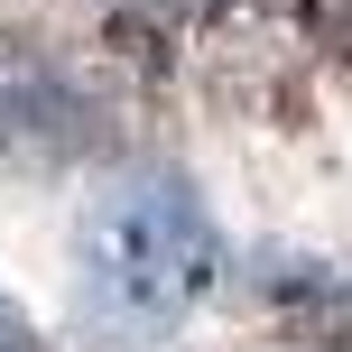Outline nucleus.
Masks as SVG:
<instances>
[{"label":"nucleus","mask_w":352,"mask_h":352,"mask_svg":"<svg viewBox=\"0 0 352 352\" xmlns=\"http://www.w3.org/2000/svg\"><path fill=\"white\" fill-rule=\"evenodd\" d=\"M223 278V232L176 167H121L74 223V316L102 352H167Z\"/></svg>","instance_id":"nucleus-1"},{"label":"nucleus","mask_w":352,"mask_h":352,"mask_svg":"<svg viewBox=\"0 0 352 352\" xmlns=\"http://www.w3.org/2000/svg\"><path fill=\"white\" fill-rule=\"evenodd\" d=\"M111 140H121L111 102L65 56H47L37 37H0V158L10 167H84L111 158Z\"/></svg>","instance_id":"nucleus-2"},{"label":"nucleus","mask_w":352,"mask_h":352,"mask_svg":"<svg viewBox=\"0 0 352 352\" xmlns=\"http://www.w3.org/2000/svg\"><path fill=\"white\" fill-rule=\"evenodd\" d=\"M260 297H269V316L287 324V343H306V352H352V278H343V269L278 250V260L260 269Z\"/></svg>","instance_id":"nucleus-3"},{"label":"nucleus","mask_w":352,"mask_h":352,"mask_svg":"<svg viewBox=\"0 0 352 352\" xmlns=\"http://www.w3.org/2000/svg\"><path fill=\"white\" fill-rule=\"evenodd\" d=\"M0 352H47V343H37V324H28V316H19V306H10V297H0Z\"/></svg>","instance_id":"nucleus-4"},{"label":"nucleus","mask_w":352,"mask_h":352,"mask_svg":"<svg viewBox=\"0 0 352 352\" xmlns=\"http://www.w3.org/2000/svg\"><path fill=\"white\" fill-rule=\"evenodd\" d=\"M269 352H306V343H269Z\"/></svg>","instance_id":"nucleus-5"}]
</instances>
